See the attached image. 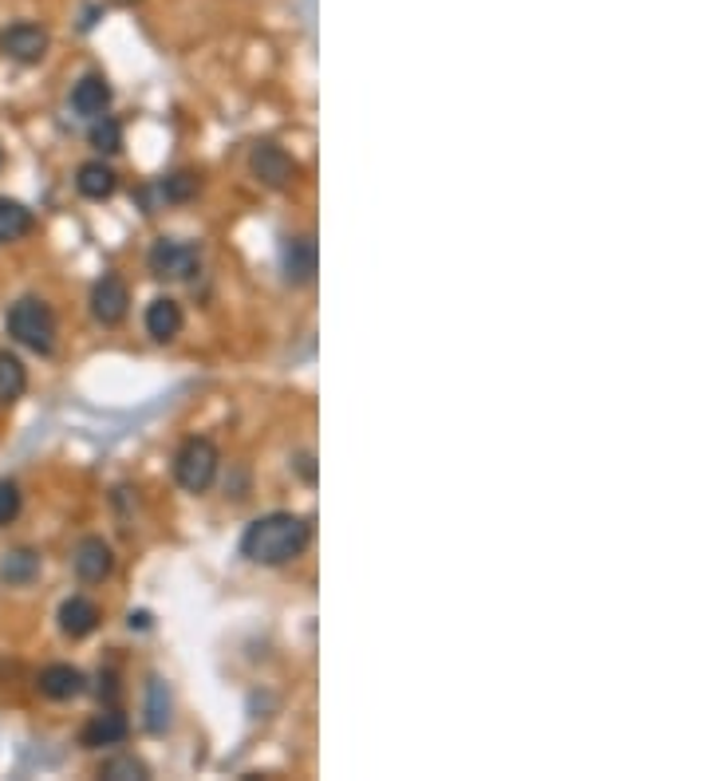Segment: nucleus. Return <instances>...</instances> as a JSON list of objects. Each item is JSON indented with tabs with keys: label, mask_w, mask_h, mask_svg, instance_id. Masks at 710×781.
Instances as JSON below:
<instances>
[{
	"label": "nucleus",
	"mask_w": 710,
	"mask_h": 781,
	"mask_svg": "<svg viewBox=\"0 0 710 781\" xmlns=\"http://www.w3.org/2000/svg\"><path fill=\"white\" fill-rule=\"evenodd\" d=\"M88 139L99 154H118V150H123V123L111 119V115H99V119H91Z\"/></svg>",
	"instance_id": "nucleus-21"
},
{
	"label": "nucleus",
	"mask_w": 710,
	"mask_h": 781,
	"mask_svg": "<svg viewBox=\"0 0 710 781\" xmlns=\"http://www.w3.org/2000/svg\"><path fill=\"white\" fill-rule=\"evenodd\" d=\"M39 691L48 694V699H56V702H68V699H76V694H83V671L79 667H71V663H48L44 671H39Z\"/></svg>",
	"instance_id": "nucleus-13"
},
{
	"label": "nucleus",
	"mask_w": 710,
	"mask_h": 781,
	"mask_svg": "<svg viewBox=\"0 0 710 781\" xmlns=\"http://www.w3.org/2000/svg\"><path fill=\"white\" fill-rule=\"evenodd\" d=\"M4 324H9V336L28 347V352H36V356H51V352H56V336H59L56 312L39 297H20L16 305L9 308Z\"/></svg>",
	"instance_id": "nucleus-2"
},
{
	"label": "nucleus",
	"mask_w": 710,
	"mask_h": 781,
	"mask_svg": "<svg viewBox=\"0 0 710 781\" xmlns=\"http://www.w3.org/2000/svg\"><path fill=\"white\" fill-rule=\"evenodd\" d=\"M316 265H320V249H316L312 233L285 238V245H280V268H285L288 285H308L316 277Z\"/></svg>",
	"instance_id": "nucleus-8"
},
{
	"label": "nucleus",
	"mask_w": 710,
	"mask_h": 781,
	"mask_svg": "<svg viewBox=\"0 0 710 781\" xmlns=\"http://www.w3.org/2000/svg\"><path fill=\"white\" fill-rule=\"evenodd\" d=\"M174 722V694L162 679L147 682V731L150 734H167Z\"/></svg>",
	"instance_id": "nucleus-17"
},
{
	"label": "nucleus",
	"mask_w": 710,
	"mask_h": 781,
	"mask_svg": "<svg viewBox=\"0 0 710 781\" xmlns=\"http://www.w3.org/2000/svg\"><path fill=\"white\" fill-rule=\"evenodd\" d=\"M111 107V83L107 76H99V71H88L83 80L71 88V111L83 115V119H99V115H107Z\"/></svg>",
	"instance_id": "nucleus-10"
},
{
	"label": "nucleus",
	"mask_w": 710,
	"mask_h": 781,
	"mask_svg": "<svg viewBox=\"0 0 710 781\" xmlns=\"http://www.w3.org/2000/svg\"><path fill=\"white\" fill-rule=\"evenodd\" d=\"M308 541H312V521L300 514H288V509H276V514H265L245 525L241 556L253 564H265V568H276V564L296 561L308 549Z\"/></svg>",
	"instance_id": "nucleus-1"
},
{
	"label": "nucleus",
	"mask_w": 710,
	"mask_h": 781,
	"mask_svg": "<svg viewBox=\"0 0 710 781\" xmlns=\"http://www.w3.org/2000/svg\"><path fill=\"white\" fill-rule=\"evenodd\" d=\"M24 391H28V367L12 352H0V403H16Z\"/></svg>",
	"instance_id": "nucleus-19"
},
{
	"label": "nucleus",
	"mask_w": 710,
	"mask_h": 781,
	"mask_svg": "<svg viewBox=\"0 0 710 781\" xmlns=\"http://www.w3.org/2000/svg\"><path fill=\"white\" fill-rule=\"evenodd\" d=\"M182 324H186V317H182V305L170 297H158L150 300L147 308V336L158 340V344H170V340L182 332Z\"/></svg>",
	"instance_id": "nucleus-14"
},
{
	"label": "nucleus",
	"mask_w": 710,
	"mask_h": 781,
	"mask_svg": "<svg viewBox=\"0 0 710 781\" xmlns=\"http://www.w3.org/2000/svg\"><path fill=\"white\" fill-rule=\"evenodd\" d=\"M71 568L83 584H99L107 581L111 568H115V553H111V544L103 537H83L76 544V553H71Z\"/></svg>",
	"instance_id": "nucleus-9"
},
{
	"label": "nucleus",
	"mask_w": 710,
	"mask_h": 781,
	"mask_svg": "<svg viewBox=\"0 0 710 781\" xmlns=\"http://www.w3.org/2000/svg\"><path fill=\"white\" fill-rule=\"evenodd\" d=\"M48 44H51L48 32L32 21H16L0 32V51L16 64H39L44 56H48Z\"/></svg>",
	"instance_id": "nucleus-6"
},
{
	"label": "nucleus",
	"mask_w": 710,
	"mask_h": 781,
	"mask_svg": "<svg viewBox=\"0 0 710 781\" xmlns=\"http://www.w3.org/2000/svg\"><path fill=\"white\" fill-rule=\"evenodd\" d=\"M130 734V722L127 714H118L115 707L103 714H91V722L83 726V734H79V742L88 746V750H103V746H118V742H127Z\"/></svg>",
	"instance_id": "nucleus-11"
},
{
	"label": "nucleus",
	"mask_w": 710,
	"mask_h": 781,
	"mask_svg": "<svg viewBox=\"0 0 710 781\" xmlns=\"http://www.w3.org/2000/svg\"><path fill=\"white\" fill-rule=\"evenodd\" d=\"M296 474H300V482L305 485H316V458L312 455H296Z\"/></svg>",
	"instance_id": "nucleus-24"
},
{
	"label": "nucleus",
	"mask_w": 710,
	"mask_h": 781,
	"mask_svg": "<svg viewBox=\"0 0 710 781\" xmlns=\"http://www.w3.org/2000/svg\"><path fill=\"white\" fill-rule=\"evenodd\" d=\"M99 608L95 600H88V596H71V600L59 604V632L71 635V640H83V635H91L99 628Z\"/></svg>",
	"instance_id": "nucleus-12"
},
{
	"label": "nucleus",
	"mask_w": 710,
	"mask_h": 781,
	"mask_svg": "<svg viewBox=\"0 0 710 781\" xmlns=\"http://www.w3.org/2000/svg\"><path fill=\"white\" fill-rule=\"evenodd\" d=\"M130 628L147 632V628H150V612H130Z\"/></svg>",
	"instance_id": "nucleus-25"
},
{
	"label": "nucleus",
	"mask_w": 710,
	"mask_h": 781,
	"mask_svg": "<svg viewBox=\"0 0 710 781\" xmlns=\"http://www.w3.org/2000/svg\"><path fill=\"white\" fill-rule=\"evenodd\" d=\"M202 265V249L182 238H158L147 253L150 277L158 280H190Z\"/></svg>",
	"instance_id": "nucleus-4"
},
{
	"label": "nucleus",
	"mask_w": 710,
	"mask_h": 781,
	"mask_svg": "<svg viewBox=\"0 0 710 781\" xmlns=\"http://www.w3.org/2000/svg\"><path fill=\"white\" fill-rule=\"evenodd\" d=\"M127 308H130V288L123 285V277L107 273V277H99L95 288H91V317L99 320L103 328H115L127 320Z\"/></svg>",
	"instance_id": "nucleus-7"
},
{
	"label": "nucleus",
	"mask_w": 710,
	"mask_h": 781,
	"mask_svg": "<svg viewBox=\"0 0 710 781\" xmlns=\"http://www.w3.org/2000/svg\"><path fill=\"white\" fill-rule=\"evenodd\" d=\"M76 189L88 202H103L118 189V174L103 159H91V162H83V166L76 170Z\"/></svg>",
	"instance_id": "nucleus-15"
},
{
	"label": "nucleus",
	"mask_w": 710,
	"mask_h": 781,
	"mask_svg": "<svg viewBox=\"0 0 710 781\" xmlns=\"http://www.w3.org/2000/svg\"><path fill=\"white\" fill-rule=\"evenodd\" d=\"M221 470V455L209 438H186L182 450L174 455V478L186 494H206Z\"/></svg>",
	"instance_id": "nucleus-3"
},
{
	"label": "nucleus",
	"mask_w": 710,
	"mask_h": 781,
	"mask_svg": "<svg viewBox=\"0 0 710 781\" xmlns=\"http://www.w3.org/2000/svg\"><path fill=\"white\" fill-rule=\"evenodd\" d=\"M39 568H44V561H39L36 549H12L0 561V581L9 584V588H28L39 576Z\"/></svg>",
	"instance_id": "nucleus-16"
},
{
	"label": "nucleus",
	"mask_w": 710,
	"mask_h": 781,
	"mask_svg": "<svg viewBox=\"0 0 710 781\" xmlns=\"http://www.w3.org/2000/svg\"><path fill=\"white\" fill-rule=\"evenodd\" d=\"M158 194L167 202H190L197 194V179L190 174V170H178V174H170V179H162V186H158Z\"/></svg>",
	"instance_id": "nucleus-22"
},
{
	"label": "nucleus",
	"mask_w": 710,
	"mask_h": 781,
	"mask_svg": "<svg viewBox=\"0 0 710 781\" xmlns=\"http://www.w3.org/2000/svg\"><path fill=\"white\" fill-rule=\"evenodd\" d=\"M20 505H24V494H20V485L12 482V478H4V482H0V529L16 521V517H20Z\"/></svg>",
	"instance_id": "nucleus-23"
},
{
	"label": "nucleus",
	"mask_w": 710,
	"mask_h": 781,
	"mask_svg": "<svg viewBox=\"0 0 710 781\" xmlns=\"http://www.w3.org/2000/svg\"><path fill=\"white\" fill-rule=\"evenodd\" d=\"M32 229H36V214H32L24 202L0 198V245L28 238Z\"/></svg>",
	"instance_id": "nucleus-18"
},
{
	"label": "nucleus",
	"mask_w": 710,
	"mask_h": 781,
	"mask_svg": "<svg viewBox=\"0 0 710 781\" xmlns=\"http://www.w3.org/2000/svg\"><path fill=\"white\" fill-rule=\"evenodd\" d=\"M249 170H253V179L268 189H288L296 182V162L285 147H276V142H256L249 150Z\"/></svg>",
	"instance_id": "nucleus-5"
},
{
	"label": "nucleus",
	"mask_w": 710,
	"mask_h": 781,
	"mask_svg": "<svg viewBox=\"0 0 710 781\" xmlns=\"http://www.w3.org/2000/svg\"><path fill=\"white\" fill-rule=\"evenodd\" d=\"M99 778H107V781H147L150 770H147V761L135 758V754H115V758H107L103 766H99Z\"/></svg>",
	"instance_id": "nucleus-20"
}]
</instances>
